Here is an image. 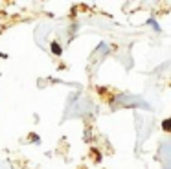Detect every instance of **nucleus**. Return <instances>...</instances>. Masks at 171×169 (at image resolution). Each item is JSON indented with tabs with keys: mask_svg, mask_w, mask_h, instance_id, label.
I'll return each mask as SVG.
<instances>
[{
	"mask_svg": "<svg viewBox=\"0 0 171 169\" xmlns=\"http://www.w3.org/2000/svg\"><path fill=\"white\" fill-rule=\"evenodd\" d=\"M50 48H52L53 55H57V57H59V55H63V48H61L57 42H52V44H50Z\"/></svg>",
	"mask_w": 171,
	"mask_h": 169,
	"instance_id": "1",
	"label": "nucleus"
},
{
	"mask_svg": "<svg viewBox=\"0 0 171 169\" xmlns=\"http://www.w3.org/2000/svg\"><path fill=\"white\" fill-rule=\"evenodd\" d=\"M149 24H151V26H153V28H155V29H157V31H160V26H158V24H157V22H155V20H153V18H151V20H149Z\"/></svg>",
	"mask_w": 171,
	"mask_h": 169,
	"instance_id": "2",
	"label": "nucleus"
},
{
	"mask_svg": "<svg viewBox=\"0 0 171 169\" xmlns=\"http://www.w3.org/2000/svg\"><path fill=\"white\" fill-rule=\"evenodd\" d=\"M164 131H169V120H164Z\"/></svg>",
	"mask_w": 171,
	"mask_h": 169,
	"instance_id": "3",
	"label": "nucleus"
},
{
	"mask_svg": "<svg viewBox=\"0 0 171 169\" xmlns=\"http://www.w3.org/2000/svg\"><path fill=\"white\" fill-rule=\"evenodd\" d=\"M0 57H6V55H4V53H0Z\"/></svg>",
	"mask_w": 171,
	"mask_h": 169,
	"instance_id": "4",
	"label": "nucleus"
}]
</instances>
